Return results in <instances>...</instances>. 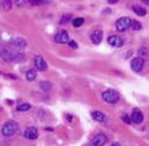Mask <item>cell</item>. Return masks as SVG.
<instances>
[{
    "mask_svg": "<svg viewBox=\"0 0 149 146\" xmlns=\"http://www.w3.org/2000/svg\"><path fill=\"white\" fill-rule=\"evenodd\" d=\"M102 99H104L106 103H110V104H115V103L118 102L120 94L117 93L116 90H113V89H107V90L102 92Z\"/></svg>",
    "mask_w": 149,
    "mask_h": 146,
    "instance_id": "1",
    "label": "cell"
},
{
    "mask_svg": "<svg viewBox=\"0 0 149 146\" xmlns=\"http://www.w3.org/2000/svg\"><path fill=\"white\" fill-rule=\"evenodd\" d=\"M17 129H19V125H17V124L15 123V121H8V123L3 126L1 133H3L4 136H13V135L16 134Z\"/></svg>",
    "mask_w": 149,
    "mask_h": 146,
    "instance_id": "2",
    "label": "cell"
},
{
    "mask_svg": "<svg viewBox=\"0 0 149 146\" xmlns=\"http://www.w3.org/2000/svg\"><path fill=\"white\" fill-rule=\"evenodd\" d=\"M131 19L130 18H121L117 20V23H116V29L117 31H126V30H128L131 28Z\"/></svg>",
    "mask_w": 149,
    "mask_h": 146,
    "instance_id": "3",
    "label": "cell"
},
{
    "mask_svg": "<svg viewBox=\"0 0 149 146\" xmlns=\"http://www.w3.org/2000/svg\"><path fill=\"white\" fill-rule=\"evenodd\" d=\"M143 66H144V61H143L142 58H139V57L133 58V59H132V62H131V68H132L134 72H139V71H142Z\"/></svg>",
    "mask_w": 149,
    "mask_h": 146,
    "instance_id": "4",
    "label": "cell"
},
{
    "mask_svg": "<svg viewBox=\"0 0 149 146\" xmlns=\"http://www.w3.org/2000/svg\"><path fill=\"white\" fill-rule=\"evenodd\" d=\"M54 40L58 44H68L69 42V35L67 31H59L58 34L54 36Z\"/></svg>",
    "mask_w": 149,
    "mask_h": 146,
    "instance_id": "5",
    "label": "cell"
},
{
    "mask_svg": "<svg viewBox=\"0 0 149 146\" xmlns=\"http://www.w3.org/2000/svg\"><path fill=\"white\" fill-rule=\"evenodd\" d=\"M107 142V136L105 134H97L96 136H94L93 139V145L94 146H104Z\"/></svg>",
    "mask_w": 149,
    "mask_h": 146,
    "instance_id": "6",
    "label": "cell"
},
{
    "mask_svg": "<svg viewBox=\"0 0 149 146\" xmlns=\"http://www.w3.org/2000/svg\"><path fill=\"white\" fill-rule=\"evenodd\" d=\"M0 57L6 62H14L15 57H16V53L13 52V51H9V50H3L0 52Z\"/></svg>",
    "mask_w": 149,
    "mask_h": 146,
    "instance_id": "7",
    "label": "cell"
},
{
    "mask_svg": "<svg viewBox=\"0 0 149 146\" xmlns=\"http://www.w3.org/2000/svg\"><path fill=\"white\" fill-rule=\"evenodd\" d=\"M24 135H25V138H26V139H29V140H35V139L38 138V130H37L36 128L31 126V128H27V129H26Z\"/></svg>",
    "mask_w": 149,
    "mask_h": 146,
    "instance_id": "8",
    "label": "cell"
},
{
    "mask_svg": "<svg viewBox=\"0 0 149 146\" xmlns=\"http://www.w3.org/2000/svg\"><path fill=\"white\" fill-rule=\"evenodd\" d=\"M107 42L111 46H113V47H122V46H123V40H122L120 36H117V35L110 36Z\"/></svg>",
    "mask_w": 149,
    "mask_h": 146,
    "instance_id": "9",
    "label": "cell"
},
{
    "mask_svg": "<svg viewBox=\"0 0 149 146\" xmlns=\"http://www.w3.org/2000/svg\"><path fill=\"white\" fill-rule=\"evenodd\" d=\"M35 66H36V68L38 69V71H46L47 69V63L41 56H36L35 57Z\"/></svg>",
    "mask_w": 149,
    "mask_h": 146,
    "instance_id": "10",
    "label": "cell"
},
{
    "mask_svg": "<svg viewBox=\"0 0 149 146\" xmlns=\"http://www.w3.org/2000/svg\"><path fill=\"white\" fill-rule=\"evenodd\" d=\"M131 120L136 124H141L143 121V114L139 109H134L132 113V116H131Z\"/></svg>",
    "mask_w": 149,
    "mask_h": 146,
    "instance_id": "11",
    "label": "cell"
},
{
    "mask_svg": "<svg viewBox=\"0 0 149 146\" xmlns=\"http://www.w3.org/2000/svg\"><path fill=\"white\" fill-rule=\"evenodd\" d=\"M11 46L15 47V48H25L26 47V41L24 39H21V37H17V39H14L11 42Z\"/></svg>",
    "mask_w": 149,
    "mask_h": 146,
    "instance_id": "12",
    "label": "cell"
},
{
    "mask_svg": "<svg viewBox=\"0 0 149 146\" xmlns=\"http://www.w3.org/2000/svg\"><path fill=\"white\" fill-rule=\"evenodd\" d=\"M90 39H91V41L94 42L95 45H99L101 41H102V32L101 31H95L91 34V36H90Z\"/></svg>",
    "mask_w": 149,
    "mask_h": 146,
    "instance_id": "13",
    "label": "cell"
},
{
    "mask_svg": "<svg viewBox=\"0 0 149 146\" xmlns=\"http://www.w3.org/2000/svg\"><path fill=\"white\" fill-rule=\"evenodd\" d=\"M91 116L95 121H97V123H102L105 121V115H104V113H101V111H93L91 113Z\"/></svg>",
    "mask_w": 149,
    "mask_h": 146,
    "instance_id": "14",
    "label": "cell"
},
{
    "mask_svg": "<svg viewBox=\"0 0 149 146\" xmlns=\"http://www.w3.org/2000/svg\"><path fill=\"white\" fill-rule=\"evenodd\" d=\"M133 11H134L137 15H139V16H144L146 15V9L144 8H142V6H133Z\"/></svg>",
    "mask_w": 149,
    "mask_h": 146,
    "instance_id": "15",
    "label": "cell"
},
{
    "mask_svg": "<svg viewBox=\"0 0 149 146\" xmlns=\"http://www.w3.org/2000/svg\"><path fill=\"white\" fill-rule=\"evenodd\" d=\"M36 75H37V73L35 69H29V71L26 72V78H27V80H33L36 78Z\"/></svg>",
    "mask_w": 149,
    "mask_h": 146,
    "instance_id": "16",
    "label": "cell"
},
{
    "mask_svg": "<svg viewBox=\"0 0 149 146\" xmlns=\"http://www.w3.org/2000/svg\"><path fill=\"white\" fill-rule=\"evenodd\" d=\"M30 108H31V105L29 103H21L17 107V111H26V110H29Z\"/></svg>",
    "mask_w": 149,
    "mask_h": 146,
    "instance_id": "17",
    "label": "cell"
},
{
    "mask_svg": "<svg viewBox=\"0 0 149 146\" xmlns=\"http://www.w3.org/2000/svg\"><path fill=\"white\" fill-rule=\"evenodd\" d=\"M85 23V20L83 18H78V19H74L73 20V26L74 28H80V26Z\"/></svg>",
    "mask_w": 149,
    "mask_h": 146,
    "instance_id": "18",
    "label": "cell"
},
{
    "mask_svg": "<svg viewBox=\"0 0 149 146\" xmlns=\"http://www.w3.org/2000/svg\"><path fill=\"white\" fill-rule=\"evenodd\" d=\"M40 87L42 88V89H43V90H49L51 88H52V84L49 83V82H46V80H43V82H41L40 83Z\"/></svg>",
    "mask_w": 149,
    "mask_h": 146,
    "instance_id": "19",
    "label": "cell"
},
{
    "mask_svg": "<svg viewBox=\"0 0 149 146\" xmlns=\"http://www.w3.org/2000/svg\"><path fill=\"white\" fill-rule=\"evenodd\" d=\"M1 6L4 10H9L11 8V0H1Z\"/></svg>",
    "mask_w": 149,
    "mask_h": 146,
    "instance_id": "20",
    "label": "cell"
},
{
    "mask_svg": "<svg viewBox=\"0 0 149 146\" xmlns=\"http://www.w3.org/2000/svg\"><path fill=\"white\" fill-rule=\"evenodd\" d=\"M131 28L133 30H141L142 29V25L139 21H131Z\"/></svg>",
    "mask_w": 149,
    "mask_h": 146,
    "instance_id": "21",
    "label": "cell"
},
{
    "mask_svg": "<svg viewBox=\"0 0 149 146\" xmlns=\"http://www.w3.org/2000/svg\"><path fill=\"white\" fill-rule=\"evenodd\" d=\"M69 20H72V14H64V16H63L61 20V24H65Z\"/></svg>",
    "mask_w": 149,
    "mask_h": 146,
    "instance_id": "22",
    "label": "cell"
},
{
    "mask_svg": "<svg viewBox=\"0 0 149 146\" xmlns=\"http://www.w3.org/2000/svg\"><path fill=\"white\" fill-rule=\"evenodd\" d=\"M139 55L141 56H148V48H141V50H139Z\"/></svg>",
    "mask_w": 149,
    "mask_h": 146,
    "instance_id": "23",
    "label": "cell"
},
{
    "mask_svg": "<svg viewBox=\"0 0 149 146\" xmlns=\"http://www.w3.org/2000/svg\"><path fill=\"white\" fill-rule=\"evenodd\" d=\"M122 120H123L125 123H127V124H131V118L128 115H122Z\"/></svg>",
    "mask_w": 149,
    "mask_h": 146,
    "instance_id": "24",
    "label": "cell"
},
{
    "mask_svg": "<svg viewBox=\"0 0 149 146\" xmlns=\"http://www.w3.org/2000/svg\"><path fill=\"white\" fill-rule=\"evenodd\" d=\"M68 45L70 46L72 48H78V44H77L75 41H69V42H68Z\"/></svg>",
    "mask_w": 149,
    "mask_h": 146,
    "instance_id": "25",
    "label": "cell"
},
{
    "mask_svg": "<svg viewBox=\"0 0 149 146\" xmlns=\"http://www.w3.org/2000/svg\"><path fill=\"white\" fill-rule=\"evenodd\" d=\"M29 1H30L31 4H33V5H40V4H42V0H29Z\"/></svg>",
    "mask_w": 149,
    "mask_h": 146,
    "instance_id": "26",
    "label": "cell"
},
{
    "mask_svg": "<svg viewBox=\"0 0 149 146\" xmlns=\"http://www.w3.org/2000/svg\"><path fill=\"white\" fill-rule=\"evenodd\" d=\"M24 3H25V0H15V4H16L17 6H22Z\"/></svg>",
    "mask_w": 149,
    "mask_h": 146,
    "instance_id": "27",
    "label": "cell"
},
{
    "mask_svg": "<svg viewBox=\"0 0 149 146\" xmlns=\"http://www.w3.org/2000/svg\"><path fill=\"white\" fill-rule=\"evenodd\" d=\"M118 0H109V4H116Z\"/></svg>",
    "mask_w": 149,
    "mask_h": 146,
    "instance_id": "28",
    "label": "cell"
},
{
    "mask_svg": "<svg viewBox=\"0 0 149 146\" xmlns=\"http://www.w3.org/2000/svg\"><path fill=\"white\" fill-rule=\"evenodd\" d=\"M111 146H121V145H120L118 142H113V144H112V145H111Z\"/></svg>",
    "mask_w": 149,
    "mask_h": 146,
    "instance_id": "29",
    "label": "cell"
},
{
    "mask_svg": "<svg viewBox=\"0 0 149 146\" xmlns=\"http://www.w3.org/2000/svg\"><path fill=\"white\" fill-rule=\"evenodd\" d=\"M143 1H144L146 4H149V0H143Z\"/></svg>",
    "mask_w": 149,
    "mask_h": 146,
    "instance_id": "30",
    "label": "cell"
}]
</instances>
